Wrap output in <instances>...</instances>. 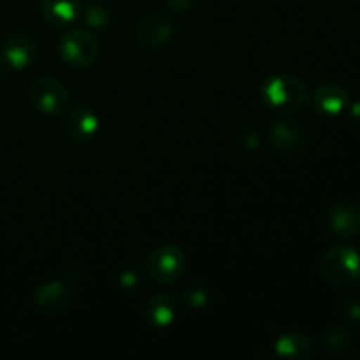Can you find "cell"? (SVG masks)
Masks as SVG:
<instances>
[{"mask_svg": "<svg viewBox=\"0 0 360 360\" xmlns=\"http://www.w3.org/2000/svg\"><path fill=\"white\" fill-rule=\"evenodd\" d=\"M260 94L267 108L281 112L301 111L308 102V88L292 74L267 77L260 88Z\"/></svg>", "mask_w": 360, "mask_h": 360, "instance_id": "6da1fadb", "label": "cell"}, {"mask_svg": "<svg viewBox=\"0 0 360 360\" xmlns=\"http://www.w3.org/2000/svg\"><path fill=\"white\" fill-rule=\"evenodd\" d=\"M323 280L336 287H350L360 281V253L352 246H336L320 262Z\"/></svg>", "mask_w": 360, "mask_h": 360, "instance_id": "7a4b0ae2", "label": "cell"}, {"mask_svg": "<svg viewBox=\"0 0 360 360\" xmlns=\"http://www.w3.org/2000/svg\"><path fill=\"white\" fill-rule=\"evenodd\" d=\"M32 105L35 111L42 112L46 116H60L69 108V90L60 79L51 76L37 77L30 84L28 90Z\"/></svg>", "mask_w": 360, "mask_h": 360, "instance_id": "3957f363", "label": "cell"}, {"mask_svg": "<svg viewBox=\"0 0 360 360\" xmlns=\"http://www.w3.org/2000/svg\"><path fill=\"white\" fill-rule=\"evenodd\" d=\"M186 257L181 248L164 245L155 248L146 259V273L155 283L172 285L185 274Z\"/></svg>", "mask_w": 360, "mask_h": 360, "instance_id": "277c9868", "label": "cell"}, {"mask_svg": "<svg viewBox=\"0 0 360 360\" xmlns=\"http://www.w3.org/2000/svg\"><path fill=\"white\" fill-rule=\"evenodd\" d=\"M58 49L60 56L67 65L84 69L97 60L101 44L91 32L84 30V28H74L62 35Z\"/></svg>", "mask_w": 360, "mask_h": 360, "instance_id": "5b68a950", "label": "cell"}, {"mask_svg": "<svg viewBox=\"0 0 360 360\" xmlns=\"http://www.w3.org/2000/svg\"><path fill=\"white\" fill-rule=\"evenodd\" d=\"M174 35V23L169 16L160 13L141 18L136 27V39L148 49H157L167 44Z\"/></svg>", "mask_w": 360, "mask_h": 360, "instance_id": "8992f818", "label": "cell"}, {"mask_svg": "<svg viewBox=\"0 0 360 360\" xmlns=\"http://www.w3.org/2000/svg\"><path fill=\"white\" fill-rule=\"evenodd\" d=\"M327 227L340 238H355L360 234V210L355 204L338 202L327 211Z\"/></svg>", "mask_w": 360, "mask_h": 360, "instance_id": "52a82bcc", "label": "cell"}, {"mask_svg": "<svg viewBox=\"0 0 360 360\" xmlns=\"http://www.w3.org/2000/svg\"><path fill=\"white\" fill-rule=\"evenodd\" d=\"M34 304L44 315H58L65 311L70 304V292L60 281L42 283L34 292Z\"/></svg>", "mask_w": 360, "mask_h": 360, "instance_id": "ba28073f", "label": "cell"}, {"mask_svg": "<svg viewBox=\"0 0 360 360\" xmlns=\"http://www.w3.org/2000/svg\"><path fill=\"white\" fill-rule=\"evenodd\" d=\"M37 55L35 42L25 34H13L4 41L2 56L4 62L13 69H25L30 65Z\"/></svg>", "mask_w": 360, "mask_h": 360, "instance_id": "9c48e42d", "label": "cell"}, {"mask_svg": "<svg viewBox=\"0 0 360 360\" xmlns=\"http://www.w3.org/2000/svg\"><path fill=\"white\" fill-rule=\"evenodd\" d=\"M269 143L274 150L283 151V153H294L302 148L306 141V132L301 125L288 120L276 122L269 129Z\"/></svg>", "mask_w": 360, "mask_h": 360, "instance_id": "30bf717a", "label": "cell"}, {"mask_svg": "<svg viewBox=\"0 0 360 360\" xmlns=\"http://www.w3.org/2000/svg\"><path fill=\"white\" fill-rule=\"evenodd\" d=\"M65 130L72 141H76V143H86L98 130L97 115L88 105H76L67 115Z\"/></svg>", "mask_w": 360, "mask_h": 360, "instance_id": "8fae6325", "label": "cell"}, {"mask_svg": "<svg viewBox=\"0 0 360 360\" xmlns=\"http://www.w3.org/2000/svg\"><path fill=\"white\" fill-rule=\"evenodd\" d=\"M350 105V94L340 84H323L313 95V108L323 116H338Z\"/></svg>", "mask_w": 360, "mask_h": 360, "instance_id": "7c38bea8", "label": "cell"}, {"mask_svg": "<svg viewBox=\"0 0 360 360\" xmlns=\"http://www.w3.org/2000/svg\"><path fill=\"white\" fill-rule=\"evenodd\" d=\"M41 14L53 27H67L81 16V0H41Z\"/></svg>", "mask_w": 360, "mask_h": 360, "instance_id": "4fadbf2b", "label": "cell"}, {"mask_svg": "<svg viewBox=\"0 0 360 360\" xmlns=\"http://www.w3.org/2000/svg\"><path fill=\"white\" fill-rule=\"evenodd\" d=\"M178 315V302L167 294L151 297L146 304V319L155 327H167Z\"/></svg>", "mask_w": 360, "mask_h": 360, "instance_id": "5bb4252c", "label": "cell"}, {"mask_svg": "<svg viewBox=\"0 0 360 360\" xmlns=\"http://www.w3.org/2000/svg\"><path fill=\"white\" fill-rule=\"evenodd\" d=\"M276 354L285 359H306L311 354V341L299 330L287 333L276 341Z\"/></svg>", "mask_w": 360, "mask_h": 360, "instance_id": "9a60e30c", "label": "cell"}, {"mask_svg": "<svg viewBox=\"0 0 360 360\" xmlns=\"http://www.w3.org/2000/svg\"><path fill=\"white\" fill-rule=\"evenodd\" d=\"M352 343V336L347 329L343 327H334V329L327 330L322 338L323 350L329 354H340L345 352Z\"/></svg>", "mask_w": 360, "mask_h": 360, "instance_id": "2e32d148", "label": "cell"}, {"mask_svg": "<svg viewBox=\"0 0 360 360\" xmlns=\"http://www.w3.org/2000/svg\"><path fill=\"white\" fill-rule=\"evenodd\" d=\"M86 21L95 28H105L109 23V11L102 4H91L86 11Z\"/></svg>", "mask_w": 360, "mask_h": 360, "instance_id": "e0dca14e", "label": "cell"}, {"mask_svg": "<svg viewBox=\"0 0 360 360\" xmlns=\"http://www.w3.org/2000/svg\"><path fill=\"white\" fill-rule=\"evenodd\" d=\"M183 299L190 306H204L207 301V292L199 287H188L183 292Z\"/></svg>", "mask_w": 360, "mask_h": 360, "instance_id": "ac0fdd59", "label": "cell"}, {"mask_svg": "<svg viewBox=\"0 0 360 360\" xmlns=\"http://www.w3.org/2000/svg\"><path fill=\"white\" fill-rule=\"evenodd\" d=\"M164 2L174 13H185V11H188L192 7L193 0H164Z\"/></svg>", "mask_w": 360, "mask_h": 360, "instance_id": "d6986e66", "label": "cell"}, {"mask_svg": "<svg viewBox=\"0 0 360 360\" xmlns=\"http://www.w3.org/2000/svg\"><path fill=\"white\" fill-rule=\"evenodd\" d=\"M348 308H350V313H348V316H350L352 320H359L360 319V302H350L348 304Z\"/></svg>", "mask_w": 360, "mask_h": 360, "instance_id": "ffe728a7", "label": "cell"}]
</instances>
